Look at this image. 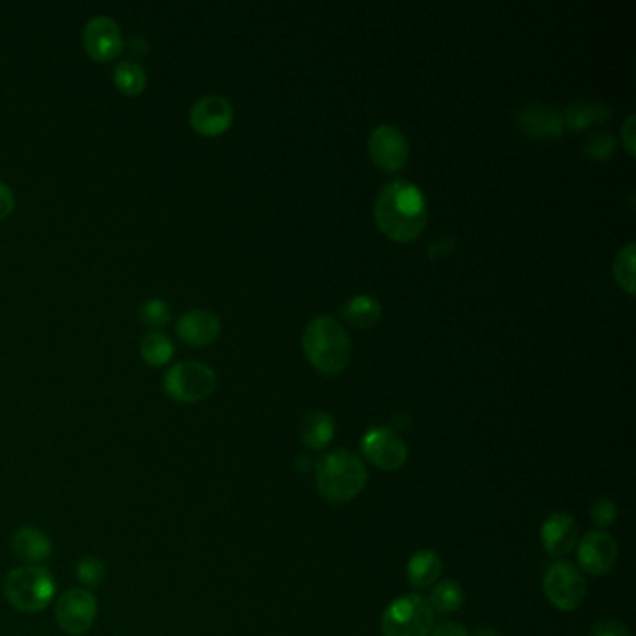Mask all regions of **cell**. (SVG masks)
<instances>
[{"label":"cell","mask_w":636,"mask_h":636,"mask_svg":"<svg viewBox=\"0 0 636 636\" xmlns=\"http://www.w3.org/2000/svg\"><path fill=\"white\" fill-rule=\"evenodd\" d=\"M364 457L381 471H400L407 461V444L400 435L387 426H374L368 429L360 441Z\"/></svg>","instance_id":"ba28073f"},{"label":"cell","mask_w":636,"mask_h":636,"mask_svg":"<svg viewBox=\"0 0 636 636\" xmlns=\"http://www.w3.org/2000/svg\"><path fill=\"white\" fill-rule=\"evenodd\" d=\"M146 83H148V75L139 62L124 60L114 70V84L118 86L120 92H124L127 96L142 94V90L146 88Z\"/></svg>","instance_id":"603a6c76"},{"label":"cell","mask_w":636,"mask_h":636,"mask_svg":"<svg viewBox=\"0 0 636 636\" xmlns=\"http://www.w3.org/2000/svg\"><path fill=\"white\" fill-rule=\"evenodd\" d=\"M55 616L64 633L83 635L96 622V595L83 588H71L58 597Z\"/></svg>","instance_id":"9c48e42d"},{"label":"cell","mask_w":636,"mask_h":636,"mask_svg":"<svg viewBox=\"0 0 636 636\" xmlns=\"http://www.w3.org/2000/svg\"><path fill=\"white\" fill-rule=\"evenodd\" d=\"M217 387V374L204 362L183 360L174 364L163 377V390L180 403L206 400Z\"/></svg>","instance_id":"8992f818"},{"label":"cell","mask_w":636,"mask_h":636,"mask_svg":"<svg viewBox=\"0 0 636 636\" xmlns=\"http://www.w3.org/2000/svg\"><path fill=\"white\" fill-rule=\"evenodd\" d=\"M191 127L202 137H219L234 122V107L224 96L200 97L189 114Z\"/></svg>","instance_id":"7c38bea8"},{"label":"cell","mask_w":636,"mask_h":636,"mask_svg":"<svg viewBox=\"0 0 636 636\" xmlns=\"http://www.w3.org/2000/svg\"><path fill=\"white\" fill-rule=\"evenodd\" d=\"M636 116L635 114H631L627 120H625V124L622 125V140L623 144H625V148H627V152L631 153V155H635V133H636Z\"/></svg>","instance_id":"1f68e13d"},{"label":"cell","mask_w":636,"mask_h":636,"mask_svg":"<svg viewBox=\"0 0 636 636\" xmlns=\"http://www.w3.org/2000/svg\"><path fill=\"white\" fill-rule=\"evenodd\" d=\"M334 420L325 411H314L306 416L301 428V441L310 450H323L334 439Z\"/></svg>","instance_id":"ffe728a7"},{"label":"cell","mask_w":636,"mask_h":636,"mask_svg":"<svg viewBox=\"0 0 636 636\" xmlns=\"http://www.w3.org/2000/svg\"><path fill=\"white\" fill-rule=\"evenodd\" d=\"M15 208V196L6 183H0V219H6Z\"/></svg>","instance_id":"4dcf8cb0"},{"label":"cell","mask_w":636,"mask_h":636,"mask_svg":"<svg viewBox=\"0 0 636 636\" xmlns=\"http://www.w3.org/2000/svg\"><path fill=\"white\" fill-rule=\"evenodd\" d=\"M616 150V139L607 131H597L584 140V153L597 161H605Z\"/></svg>","instance_id":"4316f807"},{"label":"cell","mask_w":636,"mask_h":636,"mask_svg":"<svg viewBox=\"0 0 636 636\" xmlns=\"http://www.w3.org/2000/svg\"><path fill=\"white\" fill-rule=\"evenodd\" d=\"M174 351H176L174 342L166 336L165 332H148L140 340V355L144 362L153 368L165 366L166 362L174 357Z\"/></svg>","instance_id":"7402d4cb"},{"label":"cell","mask_w":636,"mask_h":636,"mask_svg":"<svg viewBox=\"0 0 636 636\" xmlns=\"http://www.w3.org/2000/svg\"><path fill=\"white\" fill-rule=\"evenodd\" d=\"M383 314V308L370 295H357L353 299H349L344 308H342V316L359 329H368L375 325Z\"/></svg>","instance_id":"44dd1931"},{"label":"cell","mask_w":636,"mask_h":636,"mask_svg":"<svg viewBox=\"0 0 636 636\" xmlns=\"http://www.w3.org/2000/svg\"><path fill=\"white\" fill-rule=\"evenodd\" d=\"M10 549L28 566H42L43 560L53 554V541L40 528L25 526L12 536Z\"/></svg>","instance_id":"e0dca14e"},{"label":"cell","mask_w":636,"mask_h":636,"mask_svg":"<svg viewBox=\"0 0 636 636\" xmlns=\"http://www.w3.org/2000/svg\"><path fill=\"white\" fill-rule=\"evenodd\" d=\"M579 528L571 515L553 513L541 526V543L543 549L554 558H564L577 545Z\"/></svg>","instance_id":"2e32d148"},{"label":"cell","mask_w":636,"mask_h":636,"mask_svg":"<svg viewBox=\"0 0 636 636\" xmlns=\"http://www.w3.org/2000/svg\"><path fill=\"white\" fill-rule=\"evenodd\" d=\"M139 318L146 327L150 329H161L172 318L170 306L161 299H148L144 305L140 306Z\"/></svg>","instance_id":"484cf974"},{"label":"cell","mask_w":636,"mask_h":636,"mask_svg":"<svg viewBox=\"0 0 636 636\" xmlns=\"http://www.w3.org/2000/svg\"><path fill=\"white\" fill-rule=\"evenodd\" d=\"M614 277L627 293H635V243L623 247L614 262Z\"/></svg>","instance_id":"d4e9b609"},{"label":"cell","mask_w":636,"mask_h":636,"mask_svg":"<svg viewBox=\"0 0 636 636\" xmlns=\"http://www.w3.org/2000/svg\"><path fill=\"white\" fill-rule=\"evenodd\" d=\"M590 636H631L629 629L616 620H599L592 627Z\"/></svg>","instance_id":"f546056e"},{"label":"cell","mask_w":636,"mask_h":636,"mask_svg":"<svg viewBox=\"0 0 636 636\" xmlns=\"http://www.w3.org/2000/svg\"><path fill=\"white\" fill-rule=\"evenodd\" d=\"M368 152L377 168L392 174L407 163L409 142L396 125H377L368 139Z\"/></svg>","instance_id":"30bf717a"},{"label":"cell","mask_w":636,"mask_h":636,"mask_svg":"<svg viewBox=\"0 0 636 636\" xmlns=\"http://www.w3.org/2000/svg\"><path fill=\"white\" fill-rule=\"evenodd\" d=\"M433 622L435 612L426 597L403 595L388 605L381 620V629L385 636H428Z\"/></svg>","instance_id":"5b68a950"},{"label":"cell","mask_w":636,"mask_h":636,"mask_svg":"<svg viewBox=\"0 0 636 636\" xmlns=\"http://www.w3.org/2000/svg\"><path fill=\"white\" fill-rule=\"evenodd\" d=\"M303 349L308 362L325 375L344 372L351 359L349 334L331 316H319L306 325Z\"/></svg>","instance_id":"7a4b0ae2"},{"label":"cell","mask_w":636,"mask_h":636,"mask_svg":"<svg viewBox=\"0 0 636 636\" xmlns=\"http://www.w3.org/2000/svg\"><path fill=\"white\" fill-rule=\"evenodd\" d=\"M517 124L525 135L541 140L558 139L566 129L562 112L545 105L523 107L517 112Z\"/></svg>","instance_id":"5bb4252c"},{"label":"cell","mask_w":636,"mask_h":636,"mask_svg":"<svg viewBox=\"0 0 636 636\" xmlns=\"http://www.w3.org/2000/svg\"><path fill=\"white\" fill-rule=\"evenodd\" d=\"M176 331L181 340L189 346H209L221 332V319L211 310L194 308L178 319Z\"/></svg>","instance_id":"9a60e30c"},{"label":"cell","mask_w":636,"mask_h":636,"mask_svg":"<svg viewBox=\"0 0 636 636\" xmlns=\"http://www.w3.org/2000/svg\"><path fill=\"white\" fill-rule=\"evenodd\" d=\"M56 594L53 573L43 566H19L4 579V595L14 609L21 612H40Z\"/></svg>","instance_id":"277c9868"},{"label":"cell","mask_w":636,"mask_h":636,"mask_svg":"<svg viewBox=\"0 0 636 636\" xmlns=\"http://www.w3.org/2000/svg\"><path fill=\"white\" fill-rule=\"evenodd\" d=\"M431 636H471V633L463 627V625H459L456 622H443L439 623L437 627H435V631L433 633H429Z\"/></svg>","instance_id":"d6a6232c"},{"label":"cell","mask_w":636,"mask_h":636,"mask_svg":"<svg viewBox=\"0 0 636 636\" xmlns=\"http://www.w3.org/2000/svg\"><path fill=\"white\" fill-rule=\"evenodd\" d=\"M543 592L553 607L571 612L581 607L586 595V579L577 566L558 560L545 573Z\"/></svg>","instance_id":"52a82bcc"},{"label":"cell","mask_w":636,"mask_h":636,"mask_svg":"<svg viewBox=\"0 0 636 636\" xmlns=\"http://www.w3.org/2000/svg\"><path fill=\"white\" fill-rule=\"evenodd\" d=\"M83 40L86 53L96 62L114 60L124 49L122 28L107 15H97L86 23Z\"/></svg>","instance_id":"8fae6325"},{"label":"cell","mask_w":636,"mask_h":636,"mask_svg":"<svg viewBox=\"0 0 636 636\" xmlns=\"http://www.w3.org/2000/svg\"><path fill=\"white\" fill-rule=\"evenodd\" d=\"M77 575H79V579H81L84 586L99 588L105 581V566L101 564V560L88 556V558H83L77 564Z\"/></svg>","instance_id":"83f0119b"},{"label":"cell","mask_w":636,"mask_h":636,"mask_svg":"<svg viewBox=\"0 0 636 636\" xmlns=\"http://www.w3.org/2000/svg\"><path fill=\"white\" fill-rule=\"evenodd\" d=\"M375 221L392 241H415L428 222L426 198L411 181H390L375 198Z\"/></svg>","instance_id":"6da1fadb"},{"label":"cell","mask_w":636,"mask_h":636,"mask_svg":"<svg viewBox=\"0 0 636 636\" xmlns=\"http://www.w3.org/2000/svg\"><path fill=\"white\" fill-rule=\"evenodd\" d=\"M463 588L454 581L439 582L429 595V605L433 612H441V614H452L456 610L461 609L463 605Z\"/></svg>","instance_id":"cb8c5ba5"},{"label":"cell","mask_w":636,"mask_h":636,"mask_svg":"<svg viewBox=\"0 0 636 636\" xmlns=\"http://www.w3.org/2000/svg\"><path fill=\"white\" fill-rule=\"evenodd\" d=\"M577 556L579 564L588 575L603 577L618 560V545L607 532L594 530L582 538Z\"/></svg>","instance_id":"4fadbf2b"},{"label":"cell","mask_w":636,"mask_h":636,"mask_svg":"<svg viewBox=\"0 0 636 636\" xmlns=\"http://www.w3.org/2000/svg\"><path fill=\"white\" fill-rule=\"evenodd\" d=\"M441 575H443V560L433 551H418L415 556H411L407 564V579L418 590L433 586L439 581Z\"/></svg>","instance_id":"ac0fdd59"},{"label":"cell","mask_w":636,"mask_h":636,"mask_svg":"<svg viewBox=\"0 0 636 636\" xmlns=\"http://www.w3.org/2000/svg\"><path fill=\"white\" fill-rule=\"evenodd\" d=\"M368 482V469L357 454L346 448L332 450L316 465V484L321 497L331 504H344L359 495Z\"/></svg>","instance_id":"3957f363"},{"label":"cell","mask_w":636,"mask_h":636,"mask_svg":"<svg viewBox=\"0 0 636 636\" xmlns=\"http://www.w3.org/2000/svg\"><path fill=\"white\" fill-rule=\"evenodd\" d=\"M590 517L597 528H609L610 525H614V521L618 517V510L607 498H599L592 504Z\"/></svg>","instance_id":"f1b7e54d"},{"label":"cell","mask_w":636,"mask_h":636,"mask_svg":"<svg viewBox=\"0 0 636 636\" xmlns=\"http://www.w3.org/2000/svg\"><path fill=\"white\" fill-rule=\"evenodd\" d=\"M610 114L612 111L603 103L590 101V99H579V101H573L567 105L562 118H564V125H567L569 129L582 131L590 125L605 122L607 118H610Z\"/></svg>","instance_id":"d6986e66"},{"label":"cell","mask_w":636,"mask_h":636,"mask_svg":"<svg viewBox=\"0 0 636 636\" xmlns=\"http://www.w3.org/2000/svg\"><path fill=\"white\" fill-rule=\"evenodd\" d=\"M471 636H498L493 629H476Z\"/></svg>","instance_id":"836d02e7"}]
</instances>
